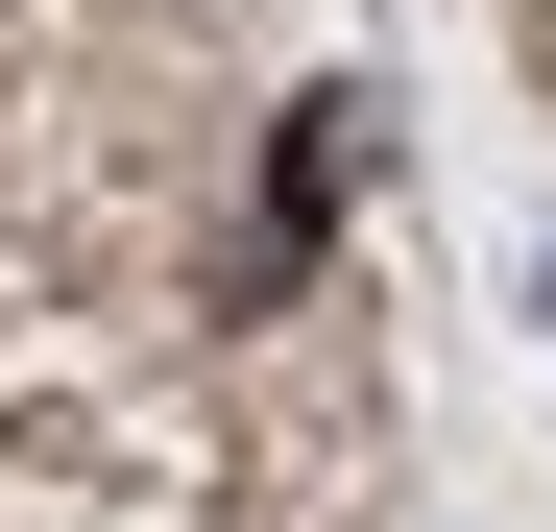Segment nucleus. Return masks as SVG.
Segmentation results:
<instances>
[{"instance_id": "nucleus-1", "label": "nucleus", "mask_w": 556, "mask_h": 532, "mask_svg": "<svg viewBox=\"0 0 556 532\" xmlns=\"http://www.w3.org/2000/svg\"><path fill=\"white\" fill-rule=\"evenodd\" d=\"M339 194H363V98H291V145H266V266H315Z\"/></svg>"}]
</instances>
